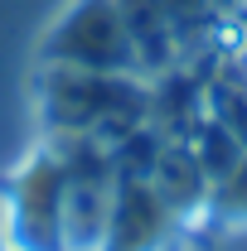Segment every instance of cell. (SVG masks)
Here are the masks:
<instances>
[{
	"label": "cell",
	"instance_id": "obj_1",
	"mask_svg": "<svg viewBox=\"0 0 247 251\" xmlns=\"http://www.w3.org/2000/svg\"><path fill=\"white\" fill-rule=\"evenodd\" d=\"M131 34H126L122 5L117 0H78L49 34V58L63 68H88V73H117L131 63Z\"/></svg>",
	"mask_w": 247,
	"mask_h": 251
},
{
	"label": "cell",
	"instance_id": "obj_2",
	"mask_svg": "<svg viewBox=\"0 0 247 251\" xmlns=\"http://www.w3.org/2000/svg\"><path fill=\"white\" fill-rule=\"evenodd\" d=\"M63 184L68 164L54 155H34L10 188V232L20 251H63Z\"/></svg>",
	"mask_w": 247,
	"mask_h": 251
},
{
	"label": "cell",
	"instance_id": "obj_3",
	"mask_svg": "<svg viewBox=\"0 0 247 251\" xmlns=\"http://www.w3.org/2000/svg\"><path fill=\"white\" fill-rule=\"evenodd\" d=\"M107 222H112V203H107V188L97 179H83L68 169V184H63V251H93L107 242Z\"/></svg>",
	"mask_w": 247,
	"mask_h": 251
}]
</instances>
